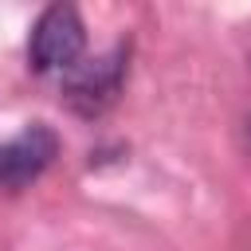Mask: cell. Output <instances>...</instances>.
Here are the masks:
<instances>
[{
	"label": "cell",
	"instance_id": "6da1fadb",
	"mask_svg": "<svg viewBox=\"0 0 251 251\" xmlns=\"http://www.w3.org/2000/svg\"><path fill=\"white\" fill-rule=\"evenodd\" d=\"M86 47V27L78 20V12L71 4H51L39 12V20L31 24V39H27V59L39 75L47 71H71L82 59Z\"/></svg>",
	"mask_w": 251,
	"mask_h": 251
},
{
	"label": "cell",
	"instance_id": "7a4b0ae2",
	"mask_svg": "<svg viewBox=\"0 0 251 251\" xmlns=\"http://www.w3.org/2000/svg\"><path fill=\"white\" fill-rule=\"evenodd\" d=\"M122 78H126V51H110V55H98V59H78L67 75H63V98L75 114H102L118 90H122Z\"/></svg>",
	"mask_w": 251,
	"mask_h": 251
},
{
	"label": "cell",
	"instance_id": "3957f363",
	"mask_svg": "<svg viewBox=\"0 0 251 251\" xmlns=\"http://www.w3.org/2000/svg\"><path fill=\"white\" fill-rule=\"evenodd\" d=\"M59 153V137L51 126L31 122L12 141L0 145V188H27Z\"/></svg>",
	"mask_w": 251,
	"mask_h": 251
}]
</instances>
